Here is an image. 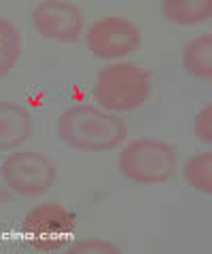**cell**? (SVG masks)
Returning a JSON list of instances; mask_svg holds the SVG:
<instances>
[{
	"instance_id": "1",
	"label": "cell",
	"mask_w": 212,
	"mask_h": 254,
	"mask_svg": "<svg viewBox=\"0 0 212 254\" xmlns=\"http://www.w3.org/2000/svg\"><path fill=\"white\" fill-rule=\"evenodd\" d=\"M58 136L70 148L102 153L119 146L128 136V127L113 115L87 104H76L60 115Z\"/></svg>"
},
{
	"instance_id": "2",
	"label": "cell",
	"mask_w": 212,
	"mask_h": 254,
	"mask_svg": "<svg viewBox=\"0 0 212 254\" xmlns=\"http://www.w3.org/2000/svg\"><path fill=\"white\" fill-rule=\"evenodd\" d=\"M151 93L148 72L134 64H113L104 68L93 85V98L106 110L130 113L144 104Z\"/></svg>"
},
{
	"instance_id": "3",
	"label": "cell",
	"mask_w": 212,
	"mask_h": 254,
	"mask_svg": "<svg viewBox=\"0 0 212 254\" xmlns=\"http://www.w3.org/2000/svg\"><path fill=\"white\" fill-rule=\"evenodd\" d=\"M119 172L132 182L159 185L176 172V153L161 140H134L121 150Z\"/></svg>"
},
{
	"instance_id": "4",
	"label": "cell",
	"mask_w": 212,
	"mask_h": 254,
	"mask_svg": "<svg viewBox=\"0 0 212 254\" xmlns=\"http://www.w3.org/2000/svg\"><path fill=\"white\" fill-rule=\"evenodd\" d=\"M4 182L17 195L23 197H38L47 193L56 182V165L49 157L41 153H13L0 165Z\"/></svg>"
},
{
	"instance_id": "5",
	"label": "cell",
	"mask_w": 212,
	"mask_h": 254,
	"mask_svg": "<svg viewBox=\"0 0 212 254\" xmlns=\"http://www.w3.org/2000/svg\"><path fill=\"white\" fill-rule=\"evenodd\" d=\"M72 216L68 214L66 208L56 203L36 205L28 212L26 220H23L26 240L32 244V248L45 252L60 250L62 246H66L68 240L72 237Z\"/></svg>"
},
{
	"instance_id": "6",
	"label": "cell",
	"mask_w": 212,
	"mask_h": 254,
	"mask_svg": "<svg viewBox=\"0 0 212 254\" xmlns=\"http://www.w3.org/2000/svg\"><path fill=\"white\" fill-rule=\"evenodd\" d=\"M140 45V30L128 19L104 17L91 23L87 30V47L100 60H117L136 51Z\"/></svg>"
},
{
	"instance_id": "7",
	"label": "cell",
	"mask_w": 212,
	"mask_h": 254,
	"mask_svg": "<svg viewBox=\"0 0 212 254\" xmlns=\"http://www.w3.org/2000/svg\"><path fill=\"white\" fill-rule=\"evenodd\" d=\"M32 21L36 30L47 38H56L62 43H74L83 30V15L72 2H51L38 4L32 13Z\"/></svg>"
},
{
	"instance_id": "8",
	"label": "cell",
	"mask_w": 212,
	"mask_h": 254,
	"mask_svg": "<svg viewBox=\"0 0 212 254\" xmlns=\"http://www.w3.org/2000/svg\"><path fill=\"white\" fill-rule=\"evenodd\" d=\"M30 127L32 117L26 108L13 102H0V150L19 146L30 136Z\"/></svg>"
},
{
	"instance_id": "9",
	"label": "cell",
	"mask_w": 212,
	"mask_h": 254,
	"mask_svg": "<svg viewBox=\"0 0 212 254\" xmlns=\"http://www.w3.org/2000/svg\"><path fill=\"white\" fill-rule=\"evenodd\" d=\"M163 15L178 26H195L210 19L212 2L210 0H166Z\"/></svg>"
},
{
	"instance_id": "10",
	"label": "cell",
	"mask_w": 212,
	"mask_h": 254,
	"mask_svg": "<svg viewBox=\"0 0 212 254\" xmlns=\"http://www.w3.org/2000/svg\"><path fill=\"white\" fill-rule=\"evenodd\" d=\"M183 66L198 78L212 76V36H198L185 47L183 51Z\"/></svg>"
},
{
	"instance_id": "11",
	"label": "cell",
	"mask_w": 212,
	"mask_h": 254,
	"mask_svg": "<svg viewBox=\"0 0 212 254\" xmlns=\"http://www.w3.org/2000/svg\"><path fill=\"white\" fill-rule=\"evenodd\" d=\"M21 55V34L11 21L0 19V76L17 64Z\"/></svg>"
},
{
	"instance_id": "12",
	"label": "cell",
	"mask_w": 212,
	"mask_h": 254,
	"mask_svg": "<svg viewBox=\"0 0 212 254\" xmlns=\"http://www.w3.org/2000/svg\"><path fill=\"white\" fill-rule=\"evenodd\" d=\"M185 180L200 193H212V153H200L185 165Z\"/></svg>"
},
{
	"instance_id": "13",
	"label": "cell",
	"mask_w": 212,
	"mask_h": 254,
	"mask_svg": "<svg viewBox=\"0 0 212 254\" xmlns=\"http://www.w3.org/2000/svg\"><path fill=\"white\" fill-rule=\"evenodd\" d=\"M195 136L202 142L212 140V106H206L195 117Z\"/></svg>"
},
{
	"instance_id": "14",
	"label": "cell",
	"mask_w": 212,
	"mask_h": 254,
	"mask_svg": "<svg viewBox=\"0 0 212 254\" xmlns=\"http://www.w3.org/2000/svg\"><path fill=\"white\" fill-rule=\"evenodd\" d=\"M70 252H117L111 244H102V242H83V244H76Z\"/></svg>"
}]
</instances>
